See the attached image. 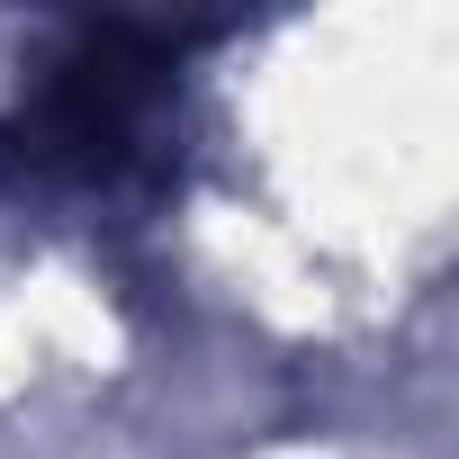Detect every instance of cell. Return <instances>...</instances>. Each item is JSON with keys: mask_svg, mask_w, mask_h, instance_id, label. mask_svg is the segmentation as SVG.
<instances>
[{"mask_svg": "<svg viewBox=\"0 0 459 459\" xmlns=\"http://www.w3.org/2000/svg\"><path fill=\"white\" fill-rule=\"evenodd\" d=\"M10 162L46 189L126 198L171 171L180 153V37L135 19L73 28L0 126Z\"/></svg>", "mask_w": 459, "mask_h": 459, "instance_id": "6da1fadb", "label": "cell"}]
</instances>
